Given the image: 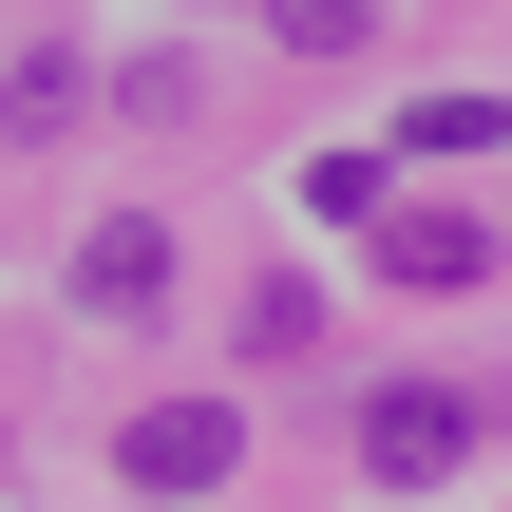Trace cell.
<instances>
[{"label":"cell","instance_id":"1","mask_svg":"<svg viewBox=\"0 0 512 512\" xmlns=\"http://www.w3.org/2000/svg\"><path fill=\"white\" fill-rule=\"evenodd\" d=\"M475 437H494V399H437V380L361 399V475H380V494H437V475H456Z\"/></svg>","mask_w":512,"mask_h":512},{"label":"cell","instance_id":"2","mask_svg":"<svg viewBox=\"0 0 512 512\" xmlns=\"http://www.w3.org/2000/svg\"><path fill=\"white\" fill-rule=\"evenodd\" d=\"M228 456H247L228 399H152V418H133V494H228Z\"/></svg>","mask_w":512,"mask_h":512},{"label":"cell","instance_id":"3","mask_svg":"<svg viewBox=\"0 0 512 512\" xmlns=\"http://www.w3.org/2000/svg\"><path fill=\"white\" fill-rule=\"evenodd\" d=\"M76 304H95V323H152V304H171V228H152V209H114V228L76 247Z\"/></svg>","mask_w":512,"mask_h":512},{"label":"cell","instance_id":"4","mask_svg":"<svg viewBox=\"0 0 512 512\" xmlns=\"http://www.w3.org/2000/svg\"><path fill=\"white\" fill-rule=\"evenodd\" d=\"M380 285H494V228L475 209H380Z\"/></svg>","mask_w":512,"mask_h":512},{"label":"cell","instance_id":"5","mask_svg":"<svg viewBox=\"0 0 512 512\" xmlns=\"http://www.w3.org/2000/svg\"><path fill=\"white\" fill-rule=\"evenodd\" d=\"M399 152H512V95H418Z\"/></svg>","mask_w":512,"mask_h":512},{"label":"cell","instance_id":"6","mask_svg":"<svg viewBox=\"0 0 512 512\" xmlns=\"http://www.w3.org/2000/svg\"><path fill=\"white\" fill-rule=\"evenodd\" d=\"M266 38H285V57H361V38H380V0H266Z\"/></svg>","mask_w":512,"mask_h":512}]
</instances>
